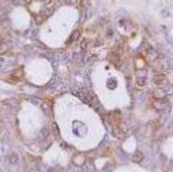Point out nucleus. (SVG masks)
Wrapping results in <instances>:
<instances>
[{"label": "nucleus", "mask_w": 173, "mask_h": 172, "mask_svg": "<svg viewBox=\"0 0 173 172\" xmlns=\"http://www.w3.org/2000/svg\"><path fill=\"white\" fill-rule=\"evenodd\" d=\"M76 94L79 96L80 100L85 101L86 104L91 105V107H98L97 97H96V94L90 89H79V90H76Z\"/></svg>", "instance_id": "nucleus-1"}, {"label": "nucleus", "mask_w": 173, "mask_h": 172, "mask_svg": "<svg viewBox=\"0 0 173 172\" xmlns=\"http://www.w3.org/2000/svg\"><path fill=\"white\" fill-rule=\"evenodd\" d=\"M165 81H166V77H165L164 74H157L156 78H154V82H156V85H162V83H165Z\"/></svg>", "instance_id": "nucleus-2"}, {"label": "nucleus", "mask_w": 173, "mask_h": 172, "mask_svg": "<svg viewBox=\"0 0 173 172\" xmlns=\"http://www.w3.org/2000/svg\"><path fill=\"white\" fill-rule=\"evenodd\" d=\"M132 160L135 161V163H139L141 160H143V154H142L141 152H136V153L132 156Z\"/></svg>", "instance_id": "nucleus-3"}, {"label": "nucleus", "mask_w": 173, "mask_h": 172, "mask_svg": "<svg viewBox=\"0 0 173 172\" xmlns=\"http://www.w3.org/2000/svg\"><path fill=\"white\" fill-rule=\"evenodd\" d=\"M3 45H4V38L0 36V52H3V51H4V49H2V47H3Z\"/></svg>", "instance_id": "nucleus-4"}]
</instances>
